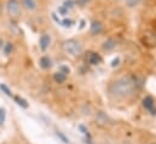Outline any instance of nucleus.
<instances>
[{
    "label": "nucleus",
    "instance_id": "1",
    "mask_svg": "<svg viewBox=\"0 0 156 144\" xmlns=\"http://www.w3.org/2000/svg\"><path fill=\"white\" fill-rule=\"evenodd\" d=\"M137 86H138L137 79L132 75H127V76H122L117 79L116 81H114L109 86V92L112 96L116 98H125V97L131 96L137 88Z\"/></svg>",
    "mask_w": 156,
    "mask_h": 144
},
{
    "label": "nucleus",
    "instance_id": "2",
    "mask_svg": "<svg viewBox=\"0 0 156 144\" xmlns=\"http://www.w3.org/2000/svg\"><path fill=\"white\" fill-rule=\"evenodd\" d=\"M62 49L64 50L66 53L73 56V57H78L82 53V45L81 42L76 40V39H68V40H64L62 42Z\"/></svg>",
    "mask_w": 156,
    "mask_h": 144
},
{
    "label": "nucleus",
    "instance_id": "3",
    "mask_svg": "<svg viewBox=\"0 0 156 144\" xmlns=\"http://www.w3.org/2000/svg\"><path fill=\"white\" fill-rule=\"evenodd\" d=\"M22 5L20 0H7L5 4V12L11 20H17L22 15Z\"/></svg>",
    "mask_w": 156,
    "mask_h": 144
},
{
    "label": "nucleus",
    "instance_id": "4",
    "mask_svg": "<svg viewBox=\"0 0 156 144\" xmlns=\"http://www.w3.org/2000/svg\"><path fill=\"white\" fill-rule=\"evenodd\" d=\"M20 2L22 5V7L24 10H27L28 12H35L39 7L37 0H20Z\"/></svg>",
    "mask_w": 156,
    "mask_h": 144
},
{
    "label": "nucleus",
    "instance_id": "5",
    "mask_svg": "<svg viewBox=\"0 0 156 144\" xmlns=\"http://www.w3.org/2000/svg\"><path fill=\"white\" fill-rule=\"evenodd\" d=\"M51 45V35L50 34H42L39 38V47L42 52H45Z\"/></svg>",
    "mask_w": 156,
    "mask_h": 144
},
{
    "label": "nucleus",
    "instance_id": "6",
    "mask_svg": "<svg viewBox=\"0 0 156 144\" xmlns=\"http://www.w3.org/2000/svg\"><path fill=\"white\" fill-rule=\"evenodd\" d=\"M143 106L147 110H149L153 115L156 114V108H155V102H154V98L150 97V96H147L144 99H143Z\"/></svg>",
    "mask_w": 156,
    "mask_h": 144
},
{
    "label": "nucleus",
    "instance_id": "7",
    "mask_svg": "<svg viewBox=\"0 0 156 144\" xmlns=\"http://www.w3.org/2000/svg\"><path fill=\"white\" fill-rule=\"evenodd\" d=\"M90 31H91V34H93V35H99V34L103 32V24H102L99 21H93V22L91 23Z\"/></svg>",
    "mask_w": 156,
    "mask_h": 144
},
{
    "label": "nucleus",
    "instance_id": "8",
    "mask_svg": "<svg viewBox=\"0 0 156 144\" xmlns=\"http://www.w3.org/2000/svg\"><path fill=\"white\" fill-rule=\"evenodd\" d=\"M87 62L90 64H92V66H97V64H99L102 62V57L96 52H91L87 56Z\"/></svg>",
    "mask_w": 156,
    "mask_h": 144
},
{
    "label": "nucleus",
    "instance_id": "9",
    "mask_svg": "<svg viewBox=\"0 0 156 144\" xmlns=\"http://www.w3.org/2000/svg\"><path fill=\"white\" fill-rule=\"evenodd\" d=\"M102 47H103L104 51H112V50H114L116 47V41L113 38H108L107 40H104Z\"/></svg>",
    "mask_w": 156,
    "mask_h": 144
},
{
    "label": "nucleus",
    "instance_id": "10",
    "mask_svg": "<svg viewBox=\"0 0 156 144\" xmlns=\"http://www.w3.org/2000/svg\"><path fill=\"white\" fill-rule=\"evenodd\" d=\"M39 64L42 69L46 70V69H50L52 67V61H51V58L48 56H42L39 59Z\"/></svg>",
    "mask_w": 156,
    "mask_h": 144
},
{
    "label": "nucleus",
    "instance_id": "11",
    "mask_svg": "<svg viewBox=\"0 0 156 144\" xmlns=\"http://www.w3.org/2000/svg\"><path fill=\"white\" fill-rule=\"evenodd\" d=\"M13 50H15V46H13V44H12L11 41L5 42L4 46H2V52H4L5 56H10V55H12Z\"/></svg>",
    "mask_w": 156,
    "mask_h": 144
},
{
    "label": "nucleus",
    "instance_id": "12",
    "mask_svg": "<svg viewBox=\"0 0 156 144\" xmlns=\"http://www.w3.org/2000/svg\"><path fill=\"white\" fill-rule=\"evenodd\" d=\"M53 80L57 82V84H63L66 80H67V74L62 73L61 70L53 74Z\"/></svg>",
    "mask_w": 156,
    "mask_h": 144
},
{
    "label": "nucleus",
    "instance_id": "13",
    "mask_svg": "<svg viewBox=\"0 0 156 144\" xmlns=\"http://www.w3.org/2000/svg\"><path fill=\"white\" fill-rule=\"evenodd\" d=\"M96 120H97V121H98V124H101V125H107V124H108V121H110V120H109V117H108L103 111H98Z\"/></svg>",
    "mask_w": 156,
    "mask_h": 144
},
{
    "label": "nucleus",
    "instance_id": "14",
    "mask_svg": "<svg viewBox=\"0 0 156 144\" xmlns=\"http://www.w3.org/2000/svg\"><path fill=\"white\" fill-rule=\"evenodd\" d=\"M13 99H15V102L20 106V107H22V108L27 109L29 107V104H28V102L24 99V98H22V97H20V96H13Z\"/></svg>",
    "mask_w": 156,
    "mask_h": 144
},
{
    "label": "nucleus",
    "instance_id": "15",
    "mask_svg": "<svg viewBox=\"0 0 156 144\" xmlns=\"http://www.w3.org/2000/svg\"><path fill=\"white\" fill-rule=\"evenodd\" d=\"M123 1H125V5L128 9H134L142 2V0H123Z\"/></svg>",
    "mask_w": 156,
    "mask_h": 144
},
{
    "label": "nucleus",
    "instance_id": "16",
    "mask_svg": "<svg viewBox=\"0 0 156 144\" xmlns=\"http://www.w3.org/2000/svg\"><path fill=\"white\" fill-rule=\"evenodd\" d=\"M0 91L4 93V95H6L7 97H13V93H12V91L5 85V84H0Z\"/></svg>",
    "mask_w": 156,
    "mask_h": 144
},
{
    "label": "nucleus",
    "instance_id": "17",
    "mask_svg": "<svg viewBox=\"0 0 156 144\" xmlns=\"http://www.w3.org/2000/svg\"><path fill=\"white\" fill-rule=\"evenodd\" d=\"M5 120H6V110L5 108H0V126L4 125Z\"/></svg>",
    "mask_w": 156,
    "mask_h": 144
},
{
    "label": "nucleus",
    "instance_id": "18",
    "mask_svg": "<svg viewBox=\"0 0 156 144\" xmlns=\"http://www.w3.org/2000/svg\"><path fill=\"white\" fill-rule=\"evenodd\" d=\"M56 135H57V137H58V138H61V139L63 141V143L69 144V139H68V138H67V137H66V136H64V135H63L62 132H59V131H57V132H56Z\"/></svg>",
    "mask_w": 156,
    "mask_h": 144
},
{
    "label": "nucleus",
    "instance_id": "19",
    "mask_svg": "<svg viewBox=\"0 0 156 144\" xmlns=\"http://www.w3.org/2000/svg\"><path fill=\"white\" fill-rule=\"evenodd\" d=\"M59 70L62 73H64V74H69L70 73V69L68 67H66V66H61V69Z\"/></svg>",
    "mask_w": 156,
    "mask_h": 144
},
{
    "label": "nucleus",
    "instance_id": "20",
    "mask_svg": "<svg viewBox=\"0 0 156 144\" xmlns=\"http://www.w3.org/2000/svg\"><path fill=\"white\" fill-rule=\"evenodd\" d=\"M74 22L73 21H70V20H64L63 21V24H64V27H72V24H73Z\"/></svg>",
    "mask_w": 156,
    "mask_h": 144
},
{
    "label": "nucleus",
    "instance_id": "21",
    "mask_svg": "<svg viewBox=\"0 0 156 144\" xmlns=\"http://www.w3.org/2000/svg\"><path fill=\"white\" fill-rule=\"evenodd\" d=\"M79 128L82 131V133H83V135H88V131H87V130H86V128H85L82 125H80V126H79Z\"/></svg>",
    "mask_w": 156,
    "mask_h": 144
},
{
    "label": "nucleus",
    "instance_id": "22",
    "mask_svg": "<svg viewBox=\"0 0 156 144\" xmlns=\"http://www.w3.org/2000/svg\"><path fill=\"white\" fill-rule=\"evenodd\" d=\"M4 44H5V41H4L2 36L0 35V50H2V46H4Z\"/></svg>",
    "mask_w": 156,
    "mask_h": 144
},
{
    "label": "nucleus",
    "instance_id": "23",
    "mask_svg": "<svg viewBox=\"0 0 156 144\" xmlns=\"http://www.w3.org/2000/svg\"><path fill=\"white\" fill-rule=\"evenodd\" d=\"M119 62H120V59H119V58L114 59V61H113V63H112V66H113V67H115V66H117V63H119Z\"/></svg>",
    "mask_w": 156,
    "mask_h": 144
},
{
    "label": "nucleus",
    "instance_id": "24",
    "mask_svg": "<svg viewBox=\"0 0 156 144\" xmlns=\"http://www.w3.org/2000/svg\"><path fill=\"white\" fill-rule=\"evenodd\" d=\"M4 10H5V6H2V4L0 2V16L2 15V12H4Z\"/></svg>",
    "mask_w": 156,
    "mask_h": 144
}]
</instances>
